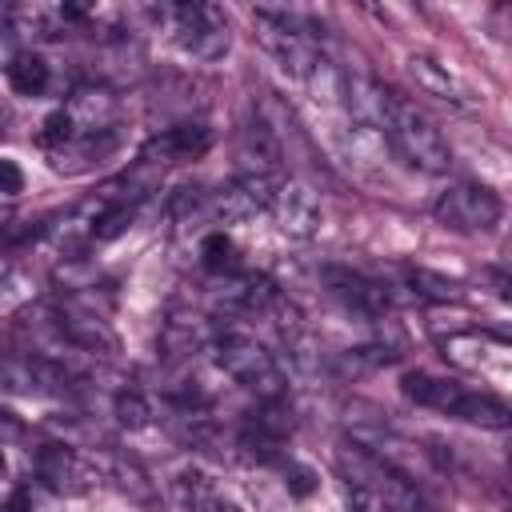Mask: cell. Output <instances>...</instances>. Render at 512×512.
Segmentation results:
<instances>
[{
	"mask_svg": "<svg viewBox=\"0 0 512 512\" xmlns=\"http://www.w3.org/2000/svg\"><path fill=\"white\" fill-rule=\"evenodd\" d=\"M116 148H120V128L96 132V136H80V140H72V144H64V148H52L48 160H52L56 172H88L92 164L108 160Z\"/></svg>",
	"mask_w": 512,
	"mask_h": 512,
	"instance_id": "14",
	"label": "cell"
},
{
	"mask_svg": "<svg viewBox=\"0 0 512 512\" xmlns=\"http://www.w3.org/2000/svg\"><path fill=\"white\" fill-rule=\"evenodd\" d=\"M212 340H216V332L200 320V316H188V312H172L168 320H164V332H160V344H164V352L168 356H192V352H200V348H212Z\"/></svg>",
	"mask_w": 512,
	"mask_h": 512,
	"instance_id": "16",
	"label": "cell"
},
{
	"mask_svg": "<svg viewBox=\"0 0 512 512\" xmlns=\"http://www.w3.org/2000/svg\"><path fill=\"white\" fill-rule=\"evenodd\" d=\"M504 340H512V332H504Z\"/></svg>",
	"mask_w": 512,
	"mask_h": 512,
	"instance_id": "26",
	"label": "cell"
},
{
	"mask_svg": "<svg viewBox=\"0 0 512 512\" xmlns=\"http://www.w3.org/2000/svg\"><path fill=\"white\" fill-rule=\"evenodd\" d=\"M96 464H100V476L104 480H112L124 496H132L136 504H152V480H148V472L132 460V456H124V452H116V448H104L100 456H96Z\"/></svg>",
	"mask_w": 512,
	"mask_h": 512,
	"instance_id": "15",
	"label": "cell"
},
{
	"mask_svg": "<svg viewBox=\"0 0 512 512\" xmlns=\"http://www.w3.org/2000/svg\"><path fill=\"white\" fill-rule=\"evenodd\" d=\"M404 288H408L412 300H456L460 296L456 280H444L428 268H404Z\"/></svg>",
	"mask_w": 512,
	"mask_h": 512,
	"instance_id": "19",
	"label": "cell"
},
{
	"mask_svg": "<svg viewBox=\"0 0 512 512\" xmlns=\"http://www.w3.org/2000/svg\"><path fill=\"white\" fill-rule=\"evenodd\" d=\"M0 176H4V188H0V192H4L8 200H16V196L24 192V176H20V168H16V160H12V156H4V160H0Z\"/></svg>",
	"mask_w": 512,
	"mask_h": 512,
	"instance_id": "23",
	"label": "cell"
},
{
	"mask_svg": "<svg viewBox=\"0 0 512 512\" xmlns=\"http://www.w3.org/2000/svg\"><path fill=\"white\" fill-rule=\"evenodd\" d=\"M508 512H512V504H508Z\"/></svg>",
	"mask_w": 512,
	"mask_h": 512,
	"instance_id": "27",
	"label": "cell"
},
{
	"mask_svg": "<svg viewBox=\"0 0 512 512\" xmlns=\"http://www.w3.org/2000/svg\"><path fill=\"white\" fill-rule=\"evenodd\" d=\"M284 484H288V492L292 496H308L312 488H316V476H312V468H304V464H284Z\"/></svg>",
	"mask_w": 512,
	"mask_h": 512,
	"instance_id": "22",
	"label": "cell"
},
{
	"mask_svg": "<svg viewBox=\"0 0 512 512\" xmlns=\"http://www.w3.org/2000/svg\"><path fill=\"white\" fill-rule=\"evenodd\" d=\"M408 76L416 80V88L424 92V96H432V100H440V104H452V108H472L476 100H472V92H468V84L448 68V64H440L436 56H408Z\"/></svg>",
	"mask_w": 512,
	"mask_h": 512,
	"instance_id": "13",
	"label": "cell"
},
{
	"mask_svg": "<svg viewBox=\"0 0 512 512\" xmlns=\"http://www.w3.org/2000/svg\"><path fill=\"white\" fill-rule=\"evenodd\" d=\"M380 136L388 140L392 156L412 168V172H424V176H440L448 172L452 164V152H448V140L436 132V124L412 104L404 100L400 92L384 88L380 96Z\"/></svg>",
	"mask_w": 512,
	"mask_h": 512,
	"instance_id": "1",
	"label": "cell"
},
{
	"mask_svg": "<svg viewBox=\"0 0 512 512\" xmlns=\"http://www.w3.org/2000/svg\"><path fill=\"white\" fill-rule=\"evenodd\" d=\"M192 512H240V508H236V504H228V500H224V496L212 488V492H208V496H204V500H200Z\"/></svg>",
	"mask_w": 512,
	"mask_h": 512,
	"instance_id": "24",
	"label": "cell"
},
{
	"mask_svg": "<svg viewBox=\"0 0 512 512\" xmlns=\"http://www.w3.org/2000/svg\"><path fill=\"white\" fill-rule=\"evenodd\" d=\"M36 476L56 496H84V492H92L104 480L100 476V464L88 460L84 452H76L72 444H48V448H40L36 452Z\"/></svg>",
	"mask_w": 512,
	"mask_h": 512,
	"instance_id": "8",
	"label": "cell"
},
{
	"mask_svg": "<svg viewBox=\"0 0 512 512\" xmlns=\"http://www.w3.org/2000/svg\"><path fill=\"white\" fill-rule=\"evenodd\" d=\"M112 416H116V424H120V428L140 432V428H148V424H152V404H148L140 392L124 388V392H116V400H112Z\"/></svg>",
	"mask_w": 512,
	"mask_h": 512,
	"instance_id": "20",
	"label": "cell"
},
{
	"mask_svg": "<svg viewBox=\"0 0 512 512\" xmlns=\"http://www.w3.org/2000/svg\"><path fill=\"white\" fill-rule=\"evenodd\" d=\"M268 212L276 216V228L284 236H296V240H308L320 228V200L304 180H280Z\"/></svg>",
	"mask_w": 512,
	"mask_h": 512,
	"instance_id": "12",
	"label": "cell"
},
{
	"mask_svg": "<svg viewBox=\"0 0 512 512\" xmlns=\"http://www.w3.org/2000/svg\"><path fill=\"white\" fill-rule=\"evenodd\" d=\"M28 500H32V496H28V488H16V492L8 496V504H4V512H24V508H28Z\"/></svg>",
	"mask_w": 512,
	"mask_h": 512,
	"instance_id": "25",
	"label": "cell"
},
{
	"mask_svg": "<svg viewBox=\"0 0 512 512\" xmlns=\"http://www.w3.org/2000/svg\"><path fill=\"white\" fill-rule=\"evenodd\" d=\"M280 180L276 176H260V172H240L220 196H216V220L220 224H244L256 212L272 208Z\"/></svg>",
	"mask_w": 512,
	"mask_h": 512,
	"instance_id": "10",
	"label": "cell"
},
{
	"mask_svg": "<svg viewBox=\"0 0 512 512\" xmlns=\"http://www.w3.org/2000/svg\"><path fill=\"white\" fill-rule=\"evenodd\" d=\"M148 16L192 60H220L232 44L228 16L216 4H156Z\"/></svg>",
	"mask_w": 512,
	"mask_h": 512,
	"instance_id": "3",
	"label": "cell"
},
{
	"mask_svg": "<svg viewBox=\"0 0 512 512\" xmlns=\"http://www.w3.org/2000/svg\"><path fill=\"white\" fill-rule=\"evenodd\" d=\"M212 360L224 376H232L240 388L264 396V400H280L284 392V376H280V364L272 360V352L248 336V332H216L212 340Z\"/></svg>",
	"mask_w": 512,
	"mask_h": 512,
	"instance_id": "6",
	"label": "cell"
},
{
	"mask_svg": "<svg viewBox=\"0 0 512 512\" xmlns=\"http://www.w3.org/2000/svg\"><path fill=\"white\" fill-rule=\"evenodd\" d=\"M240 252H236V244H232V236H224V232H208L204 240H200V264L208 268V272H216V276H236L240 272V260H236Z\"/></svg>",
	"mask_w": 512,
	"mask_h": 512,
	"instance_id": "18",
	"label": "cell"
},
{
	"mask_svg": "<svg viewBox=\"0 0 512 512\" xmlns=\"http://www.w3.org/2000/svg\"><path fill=\"white\" fill-rule=\"evenodd\" d=\"M120 128L116 124V96L108 84H80L72 88V96L44 120V132H40V144L52 152V148H64L80 136H96V132H112Z\"/></svg>",
	"mask_w": 512,
	"mask_h": 512,
	"instance_id": "4",
	"label": "cell"
},
{
	"mask_svg": "<svg viewBox=\"0 0 512 512\" xmlns=\"http://www.w3.org/2000/svg\"><path fill=\"white\" fill-rule=\"evenodd\" d=\"M380 512H424V504H420V492L400 472H388L380 492Z\"/></svg>",
	"mask_w": 512,
	"mask_h": 512,
	"instance_id": "21",
	"label": "cell"
},
{
	"mask_svg": "<svg viewBox=\"0 0 512 512\" xmlns=\"http://www.w3.org/2000/svg\"><path fill=\"white\" fill-rule=\"evenodd\" d=\"M400 392L420 408H432L440 416H452V420H464V424H476V428H492V432L512 428V404H504L492 392H480V388H468L460 380H448V376L408 372L400 380Z\"/></svg>",
	"mask_w": 512,
	"mask_h": 512,
	"instance_id": "2",
	"label": "cell"
},
{
	"mask_svg": "<svg viewBox=\"0 0 512 512\" xmlns=\"http://www.w3.org/2000/svg\"><path fill=\"white\" fill-rule=\"evenodd\" d=\"M436 220L448 228V232H460V236H480V232H492L504 216V204L500 196L488 188V184H476V180H460V184H448L436 200Z\"/></svg>",
	"mask_w": 512,
	"mask_h": 512,
	"instance_id": "7",
	"label": "cell"
},
{
	"mask_svg": "<svg viewBox=\"0 0 512 512\" xmlns=\"http://www.w3.org/2000/svg\"><path fill=\"white\" fill-rule=\"evenodd\" d=\"M252 20H256V36H260L264 52L280 64V72H288V76L308 84V76L324 64V52L308 36L304 16H296L288 8H256Z\"/></svg>",
	"mask_w": 512,
	"mask_h": 512,
	"instance_id": "5",
	"label": "cell"
},
{
	"mask_svg": "<svg viewBox=\"0 0 512 512\" xmlns=\"http://www.w3.org/2000/svg\"><path fill=\"white\" fill-rule=\"evenodd\" d=\"M324 288H328L348 312H356V316H364V320H380V316L392 308V300H396L392 284L372 280V276L352 272V268H336V264L324 268Z\"/></svg>",
	"mask_w": 512,
	"mask_h": 512,
	"instance_id": "9",
	"label": "cell"
},
{
	"mask_svg": "<svg viewBox=\"0 0 512 512\" xmlns=\"http://www.w3.org/2000/svg\"><path fill=\"white\" fill-rule=\"evenodd\" d=\"M4 72H8L12 92H20V96H44L48 84H52V64H48L40 52H32V48L12 52Z\"/></svg>",
	"mask_w": 512,
	"mask_h": 512,
	"instance_id": "17",
	"label": "cell"
},
{
	"mask_svg": "<svg viewBox=\"0 0 512 512\" xmlns=\"http://www.w3.org/2000/svg\"><path fill=\"white\" fill-rule=\"evenodd\" d=\"M208 148H212V132H208V124H200V120H184V124H176V128L156 132V136L144 144L140 160H148V164H156V168H168V164L196 160V156H204Z\"/></svg>",
	"mask_w": 512,
	"mask_h": 512,
	"instance_id": "11",
	"label": "cell"
}]
</instances>
